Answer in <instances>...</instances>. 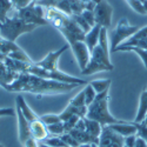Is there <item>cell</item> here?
Returning a JSON list of instances; mask_svg holds the SVG:
<instances>
[{
	"label": "cell",
	"mask_w": 147,
	"mask_h": 147,
	"mask_svg": "<svg viewBox=\"0 0 147 147\" xmlns=\"http://www.w3.org/2000/svg\"><path fill=\"white\" fill-rule=\"evenodd\" d=\"M99 147H124L125 138L114 132L109 126H102L101 134L99 137Z\"/></svg>",
	"instance_id": "obj_10"
},
{
	"label": "cell",
	"mask_w": 147,
	"mask_h": 147,
	"mask_svg": "<svg viewBox=\"0 0 147 147\" xmlns=\"http://www.w3.org/2000/svg\"><path fill=\"white\" fill-rule=\"evenodd\" d=\"M82 18L86 20V22L88 24V25L91 27H94L95 26V19H94V13L93 11H90V9H85L82 13H81Z\"/></svg>",
	"instance_id": "obj_36"
},
{
	"label": "cell",
	"mask_w": 147,
	"mask_h": 147,
	"mask_svg": "<svg viewBox=\"0 0 147 147\" xmlns=\"http://www.w3.org/2000/svg\"><path fill=\"white\" fill-rule=\"evenodd\" d=\"M38 147H51V146L46 145L44 141H38Z\"/></svg>",
	"instance_id": "obj_40"
},
{
	"label": "cell",
	"mask_w": 147,
	"mask_h": 147,
	"mask_svg": "<svg viewBox=\"0 0 147 147\" xmlns=\"http://www.w3.org/2000/svg\"><path fill=\"white\" fill-rule=\"evenodd\" d=\"M72 18H73V20H74L77 24H78V26L85 32V33H88L90 31H91V26L88 25V24L86 22V20H85L84 18H82V16L81 14H77V16H71Z\"/></svg>",
	"instance_id": "obj_29"
},
{
	"label": "cell",
	"mask_w": 147,
	"mask_h": 147,
	"mask_svg": "<svg viewBox=\"0 0 147 147\" xmlns=\"http://www.w3.org/2000/svg\"><path fill=\"white\" fill-rule=\"evenodd\" d=\"M84 94H85V104H86V106H90L96 98V92L90 85V82L84 87Z\"/></svg>",
	"instance_id": "obj_25"
},
{
	"label": "cell",
	"mask_w": 147,
	"mask_h": 147,
	"mask_svg": "<svg viewBox=\"0 0 147 147\" xmlns=\"http://www.w3.org/2000/svg\"><path fill=\"white\" fill-rule=\"evenodd\" d=\"M80 85L65 84L54 80H47L30 73H20L14 82L8 87V92H27L36 95H51L68 93Z\"/></svg>",
	"instance_id": "obj_1"
},
{
	"label": "cell",
	"mask_w": 147,
	"mask_h": 147,
	"mask_svg": "<svg viewBox=\"0 0 147 147\" xmlns=\"http://www.w3.org/2000/svg\"><path fill=\"white\" fill-rule=\"evenodd\" d=\"M34 0H11L12 3V6L16 11H19V9H22L27 7L28 5H31Z\"/></svg>",
	"instance_id": "obj_35"
},
{
	"label": "cell",
	"mask_w": 147,
	"mask_h": 147,
	"mask_svg": "<svg viewBox=\"0 0 147 147\" xmlns=\"http://www.w3.org/2000/svg\"><path fill=\"white\" fill-rule=\"evenodd\" d=\"M0 54L7 55L12 59L22 61V63H27V64L33 63L31 58L24 52L16 42L4 39L1 35H0Z\"/></svg>",
	"instance_id": "obj_9"
},
{
	"label": "cell",
	"mask_w": 147,
	"mask_h": 147,
	"mask_svg": "<svg viewBox=\"0 0 147 147\" xmlns=\"http://www.w3.org/2000/svg\"><path fill=\"white\" fill-rule=\"evenodd\" d=\"M91 147H99V146H98L96 144H91Z\"/></svg>",
	"instance_id": "obj_44"
},
{
	"label": "cell",
	"mask_w": 147,
	"mask_h": 147,
	"mask_svg": "<svg viewBox=\"0 0 147 147\" xmlns=\"http://www.w3.org/2000/svg\"><path fill=\"white\" fill-rule=\"evenodd\" d=\"M35 28L36 26L26 24L18 17L13 16L11 18H7L4 22H0V35L4 39L14 42L18 36H20L24 33H30Z\"/></svg>",
	"instance_id": "obj_5"
},
{
	"label": "cell",
	"mask_w": 147,
	"mask_h": 147,
	"mask_svg": "<svg viewBox=\"0 0 147 147\" xmlns=\"http://www.w3.org/2000/svg\"><path fill=\"white\" fill-rule=\"evenodd\" d=\"M17 115V111L13 108H0V118L1 117H14Z\"/></svg>",
	"instance_id": "obj_37"
},
{
	"label": "cell",
	"mask_w": 147,
	"mask_h": 147,
	"mask_svg": "<svg viewBox=\"0 0 147 147\" xmlns=\"http://www.w3.org/2000/svg\"><path fill=\"white\" fill-rule=\"evenodd\" d=\"M88 82H90L91 86L94 88L96 94H99V93H102V92L109 90L112 80L111 79H100V80H92V81H88Z\"/></svg>",
	"instance_id": "obj_22"
},
{
	"label": "cell",
	"mask_w": 147,
	"mask_h": 147,
	"mask_svg": "<svg viewBox=\"0 0 147 147\" xmlns=\"http://www.w3.org/2000/svg\"><path fill=\"white\" fill-rule=\"evenodd\" d=\"M80 119H81V118L78 117V115H73V117L68 118L67 120L63 121V122H64V129H65V133H68V132H71L73 128H74L76 125L78 124V121H79Z\"/></svg>",
	"instance_id": "obj_28"
},
{
	"label": "cell",
	"mask_w": 147,
	"mask_h": 147,
	"mask_svg": "<svg viewBox=\"0 0 147 147\" xmlns=\"http://www.w3.org/2000/svg\"><path fill=\"white\" fill-rule=\"evenodd\" d=\"M108 91L96 94L94 101L87 106L86 118L99 122L101 126H109L113 124H120L121 120L115 119L108 111Z\"/></svg>",
	"instance_id": "obj_4"
},
{
	"label": "cell",
	"mask_w": 147,
	"mask_h": 147,
	"mask_svg": "<svg viewBox=\"0 0 147 147\" xmlns=\"http://www.w3.org/2000/svg\"><path fill=\"white\" fill-rule=\"evenodd\" d=\"M44 142L51 147H64V146H66L60 137H54V136H50L47 139L44 140Z\"/></svg>",
	"instance_id": "obj_30"
},
{
	"label": "cell",
	"mask_w": 147,
	"mask_h": 147,
	"mask_svg": "<svg viewBox=\"0 0 147 147\" xmlns=\"http://www.w3.org/2000/svg\"><path fill=\"white\" fill-rule=\"evenodd\" d=\"M34 1H38V0H34Z\"/></svg>",
	"instance_id": "obj_47"
},
{
	"label": "cell",
	"mask_w": 147,
	"mask_h": 147,
	"mask_svg": "<svg viewBox=\"0 0 147 147\" xmlns=\"http://www.w3.org/2000/svg\"><path fill=\"white\" fill-rule=\"evenodd\" d=\"M146 115H147V86H146V88L140 94L138 112H137L136 119H134L133 122H138V124H139V122H142L145 120Z\"/></svg>",
	"instance_id": "obj_21"
},
{
	"label": "cell",
	"mask_w": 147,
	"mask_h": 147,
	"mask_svg": "<svg viewBox=\"0 0 147 147\" xmlns=\"http://www.w3.org/2000/svg\"><path fill=\"white\" fill-rule=\"evenodd\" d=\"M30 129H31L32 137L36 141H44L45 139H47L48 137H50L47 126L44 124L41 119H38V120H35L33 122H30Z\"/></svg>",
	"instance_id": "obj_17"
},
{
	"label": "cell",
	"mask_w": 147,
	"mask_h": 147,
	"mask_svg": "<svg viewBox=\"0 0 147 147\" xmlns=\"http://www.w3.org/2000/svg\"><path fill=\"white\" fill-rule=\"evenodd\" d=\"M142 122H144V124H145V125H147V115H146V118H145V120H144Z\"/></svg>",
	"instance_id": "obj_43"
},
{
	"label": "cell",
	"mask_w": 147,
	"mask_h": 147,
	"mask_svg": "<svg viewBox=\"0 0 147 147\" xmlns=\"http://www.w3.org/2000/svg\"><path fill=\"white\" fill-rule=\"evenodd\" d=\"M134 147H147V144H146V141H145V140H142L141 138H139V137H138L137 142H136V145H134Z\"/></svg>",
	"instance_id": "obj_39"
},
{
	"label": "cell",
	"mask_w": 147,
	"mask_h": 147,
	"mask_svg": "<svg viewBox=\"0 0 147 147\" xmlns=\"http://www.w3.org/2000/svg\"><path fill=\"white\" fill-rule=\"evenodd\" d=\"M140 30L139 26L129 25V22L126 18H122L119 20L117 27L111 34V52L114 53L115 48L121 45L122 41H126L129 39L133 34H136Z\"/></svg>",
	"instance_id": "obj_7"
},
{
	"label": "cell",
	"mask_w": 147,
	"mask_h": 147,
	"mask_svg": "<svg viewBox=\"0 0 147 147\" xmlns=\"http://www.w3.org/2000/svg\"><path fill=\"white\" fill-rule=\"evenodd\" d=\"M47 129H48V133H50V136L61 137V136H63V134L65 133V129H64V122H63V121H60V122H57V124L50 125V126H47Z\"/></svg>",
	"instance_id": "obj_26"
},
{
	"label": "cell",
	"mask_w": 147,
	"mask_h": 147,
	"mask_svg": "<svg viewBox=\"0 0 147 147\" xmlns=\"http://www.w3.org/2000/svg\"><path fill=\"white\" fill-rule=\"evenodd\" d=\"M124 147H127V146H124Z\"/></svg>",
	"instance_id": "obj_48"
},
{
	"label": "cell",
	"mask_w": 147,
	"mask_h": 147,
	"mask_svg": "<svg viewBox=\"0 0 147 147\" xmlns=\"http://www.w3.org/2000/svg\"><path fill=\"white\" fill-rule=\"evenodd\" d=\"M0 147H4V145H1V144H0Z\"/></svg>",
	"instance_id": "obj_45"
},
{
	"label": "cell",
	"mask_w": 147,
	"mask_h": 147,
	"mask_svg": "<svg viewBox=\"0 0 147 147\" xmlns=\"http://www.w3.org/2000/svg\"><path fill=\"white\" fill-rule=\"evenodd\" d=\"M120 51L137 53L144 63V66L147 68V50H142V48H139V47H117V50L114 52H120Z\"/></svg>",
	"instance_id": "obj_23"
},
{
	"label": "cell",
	"mask_w": 147,
	"mask_h": 147,
	"mask_svg": "<svg viewBox=\"0 0 147 147\" xmlns=\"http://www.w3.org/2000/svg\"><path fill=\"white\" fill-rule=\"evenodd\" d=\"M13 16L18 17L19 19L25 21L26 24L34 25L36 27L44 26L48 24L47 20L45 19V7L38 5L35 1H33L31 5H28L25 8L16 11V13Z\"/></svg>",
	"instance_id": "obj_6"
},
{
	"label": "cell",
	"mask_w": 147,
	"mask_h": 147,
	"mask_svg": "<svg viewBox=\"0 0 147 147\" xmlns=\"http://www.w3.org/2000/svg\"><path fill=\"white\" fill-rule=\"evenodd\" d=\"M19 74L20 73H16L9 69L6 64V55L0 54V87L7 91L8 87L19 77Z\"/></svg>",
	"instance_id": "obj_12"
},
{
	"label": "cell",
	"mask_w": 147,
	"mask_h": 147,
	"mask_svg": "<svg viewBox=\"0 0 147 147\" xmlns=\"http://www.w3.org/2000/svg\"><path fill=\"white\" fill-rule=\"evenodd\" d=\"M78 147H91V144H80Z\"/></svg>",
	"instance_id": "obj_42"
},
{
	"label": "cell",
	"mask_w": 147,
	"mask_h": 147,
	"mask_svg": "<svg viewBox=\"0 0 147 147\" xmlns=\"http://www.w3.org/2000/svg\"><path fill=\"white\" fill-rule=\"evenodd\" d=\"M68 48H69V45L67 44V45L63 46L61 48H59L58 51L50 52L42 60L38 61V63H34V64L38 66V67H41V68H44V69H46V71H52V72L59 71V68H58L59 59H60L61 54H63L65 51H67Z\"/></svg>",
	"instance_id": "obj_11"
},
{
	"label": "cell",
	"mask_w": 147,
	"mask_h": 147,
	"mask_svg": "<svg viewBox=\"0 0 147 147\" xmlns=\"http://www.w3.org/2000/svg\"><path fill=\"white\" fill-rule=\"evenodd\" d=\"M17 107H19L22 115L26 118V120L28 122H33L35 120L40 119V117L36 115V113L33 112V109H31V107L27 105V102L25 101L22 95H18V98H17Z\"/></svg>",
	"instance_id": "obj_18"
},
{
	"label": "cell",
	"mask_w": 147,
	"mask_h": 147,
	"mask_svg": "<svg viewBox=\"0 0 147 147\" xmlns=\"http://www.w3.org/2000/svg\"><path fill=\"white\" fill-rule=\"evenodd\" d=\"M84 122H85V132H86L91 144H96L98 145L102 126L99 124V122L91 120V119H87L86 117L84 118Z\"/></svg>",
	"instance_id": "obj_16"
},
{
	"label": "cell",
	"mask_w": 147,
	"mask_h": 147,
	"mask_svg": "<svg viewBox=\"0 0 147 147\" xmlns=\"http://www.w3.org/2000/svg\"><path fill=\"white\" fill-rule=\"evenodd\" d=\"M113 68L114 66L111 63V59H109V44H108L107 28L101 27L99 42L91 52L88 64L81 71V73L84 76H92L98 72L113 71Z\"/></svg>",
	"instance_id": "obj_3"
},
{
	"label": "cell",
	"mask_w": 147,
	"mask_h": 147,
	"mask_svg": "<svg viewBox=\"0 0 147 147\" xmlns=\"http://www.w3.org/2000/svg\"><path fill=\"white\" fill-rule=\"evenodd\" d=\"M17 118H18V131H19V141L21 146L26 145L30 140L34 139L31 134L30 129V122L26 120V118L22 115L19 107H17Z\"/></svg>",
	"instance_id": "obj_14"
},
{
	"label": "cell",
	"mask_w": 147,
	"mask_h": 147,
	"mask_svg": "<svg viewBox=\"0 0 147 147\" xmlns=\"http://www.w3.org/2000/svg\"><path fill=\"white\" fill-rule=\"evenodd\" d=\"M126 1H127V4H128L134 11L137 12V13H139V14H147L140 0H126Z\"/></svg>",
	"instance_id": "obj_32"
},
{
	"label": "cell",
	"mask_w": 147,
	"mask_h": 147,
	"mask_svg": "<svg viewBox=\"0 0 147 147\" xmlns=\"http://www.w3.org/2000/svg\"><path fill=\"white\" fill-rule=\"evenodd\" d=\"M118 47H139L142 50H147V26L140 28L136 34H133L129 39Z\"/></svg>",
	"instance_id": "obj_15"
},
{
	"label": "cell",
	"mask_w": 147,
	"mask_h": 147,
	"mask_svg": "<svg viewBox=\"0 0 147 147\" xmlns=\"http://www.w3.org/2000/svg\"><path fill=\"white\" fill-rule=\"evenodd\" d=\"M64 147H69V146H64Z\"/></svg>",
	"instance_id": "obj_46"
},
{
	"label": "cell",
	"mask_w": 147,
	"mask_h": 147,
	"mask_svg": "<svg viewBox=\"0 0 147 147\" xmlns=\"http://www.w3.org/2000/svg\"><path fill=\"white\" fill-rule=\"evenodd\" d=\"M13 8L11 0H0V22H4L8 17L9 11Z\"/></svg>",
	"instance_id": "obj_24"
},
{
	"label": "cell",
	"mask_w": 147,
	"mask_h": 147,
	"mask_svg": "<svg viewBox=\"0 0 147 147\" xmlns=\"http://www.w3.org/2000/svg\"><path fill=\"white\" fill-rule=\"evenodd\" d=\"M100 30L101 27L95 25L94 27L91 28V31L88 33H86V35H85V44H86L87 48L90 53L94 50V47L98 45V42H99V36H100Z\"/></svg>",
	"instance_id": "obj_20"
},
{
	"label": "cell",
	"mask_w": 147,
	"mask_h": 147,
	"mask_svg": "<svg viewBox=\"0 0 147 147\" xmlns=\"http://www.w3.org/2000/svg\"><path fill=\"white\" fill-rule=\"evenodd\" d=\"M40 119L42 120V122H44L46 126H50V125H53V124H57V122H60L61 121L59 114H52V113L40 115Z\"/></svg>",
	"instance_id": "obj_27"
},
{
	"label": "cell",
	"mask_w": 147,
	"mask_h": 147,
	"mask_svg": "<svg viewBox=\"0 0 147 147\" xmlns=\"http://www.w3.org/2000/svg\"><path fill=\"white\" fill-rule=\"evenodd\" d=\"M69 47L72 48L74 57L78 61V66L80 68V71H82L85 67L87 66L88 61H90V57L91 53L88 51V48L85 44V41H76L69 45Z\"/></svg>",
	"instance_id": "obj_13"
},
{
	"label": "cell",
	"mask_w": 147,
	"mask_h": 147,
	"mask_svg": "<svg viewBox=\"0 0 147 147\" xmlns=\"http://www.w3.org/2000/svg\"><path fill=\"white\" fill-rule=\"evenodd\" d=\"M137 139H138V136L137 134H133V136H128L125 138V146L127 147H134L137 142Z\"/></svg>",
	"instance_id": "obj_38"
},
{
	"label": "cell",
	"mask_w": 147,
	"mask_h": 147,
	"mask_svg": "<svg viewBox=\"0 0 147 147\" xmlns=\"http://www.w3.org/2000/svg\"><path fill=\"white\" fill-rule=\"evenodd\" d=\"M93 13L95 19V25L105 28H108L111 26L113 7L109 5L107 0H99L93 9Z\"/></svg>",
	"instance_id": "obj_8"
},
{
	"label": "cell",
	"mask_w": 147,
	"mask_h": 147,
	"mask_svg": "<svg viewBox=\"0 0 147 147\" xmlns=\"http://www.w3.org/2000/svg\"><path fill=\"white\" fill-rule=\"evenodd\" d=\"M45 19L64 35L68 45L76 41H85L86 33L78 26V24L73 20L72 17L63 13L57 8H45Z\"/></svg>",
	"instance_id": "obj_2"
},
{
	"label": "cell",
	"mask_w": 147,
	"mask_h": 147,
	"mask_svg": "<svg viewBox=\"0 0 147 147\" xmlns=\"http://www.w3.org/2000/svg\"><path fill=\"white\" fill-rule=\"evenodd\" d=\"M60 138H61V140H63V141L65 142V145H66V146H69V147H78V146L80 145V144H79L74 138H73V137L71 136L69 133H64Z\"/></svg>",
	"instance_id": "obj_34"
},
{
	"label": "cell",
	"mask_w": 147,
	"mask_h": 147,
	"mask_svg": "<svg viewBox=\"0 0 147 147\" xmlns=\"http://www.w3.org/2000/svg\"><path fill=\"white\" fill-rule=\"evenodd\" d=\"M61 1H64V0H38L35 3L45 8H57Z\"/></svg>",
	"instance_id": "obj_33"
},
{
	"label": "cell",
	"mask_w": 147,
	"mask_h": 147,
	"mask_svg": "<svg viewBox=\"0 0 147 147\" xmlns=\"http://www.w3.org/2000/svg\"><path fill=\"white\" fill-rule=\"evenodd\" d=\"M140 1H141L142 6H144V8H145V11H146V13H147V0H140Z\"/></svg>",
	"instance_id": "obj_41"
},
{
	"label": "cell",
	"mask_w": 147,
	"mask_h": 147,
	"mask_svg": "<svg viewBox=\"0 0 147 147\" xmlns=\"http://www.w3.org/2000/svg\"><path fill=\"white\" fill-rule=\"evenodd\" d=\"M133 124L137 127V136L142 140H145L147 144V125H145L144 122H139V124L138 122H133Z\"/></svg>",
	"instance_id": "obj_31"
},
{
	"label": "cell",
	"mask_w": 147,
	"mask_h": 147,
	"mask_svg": "<svg viewBox=\"0 0 147 147\" xmlns=\"http://www.w3.org/2000/svg\"><path fill=\"white\" fill-rule=\"evenodd\" d=\"M114 132H117L118 134L122 136L124 138L128 137V136H133V134H137V127L133 122H125L122 121L120 124H113V125H109Z\"/></svg>",
	"instance_id": "obj_19"
}]
</instances>
